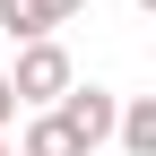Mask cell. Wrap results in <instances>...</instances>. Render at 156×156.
I'll return each instance as SVG.
<instances>
[{
  "instance_id": "1",
  "label": "cell",
  "mask_w": 156,
  "mask_h": 156,
  "mask_svg": "<svg viewBox=\"0 0 156 156\" xmlns=\"http://www.w3.org/2000/svg\"><path fill=\"white\" fill-rule=\"evenodd\" d=\"M69 52L61 44H52V35H26V44H17V69H9V95H17V104H35V113H44L52 104V95H61L69 87Z\"/></svg>"
},
{
  "instance_id": "2",
  "label": "cell",
  "mask_w": 156,
  "mask_h": 156,
  "mask_svg": "<svg viewBox=\"0 0 156 156\" xmlns=\"http://www.w3.org/2000/svg\"><path fill=\"white\" fill-rule=\"evenodd\" d=\"M52 113H61L87 147H104V139H113V113H122V95H113V87H78V78H69V87L52 95Z\"/></svg>"
},
{
  "instance_id": "3",
  "label": "cell",
  "mask_w": 156,
  "mask_h": 156,
  "mask_svg": "<svg viewBox=\"0 0 156 156\" xmlns=\"http://www.w3.org/2000/svg\"><path fill=\"white\" fill-rule=\"evenodd\" d=\"M87 9V0H0V35H52V26H69V17Z\"/></svg>"
},
{
  "instance_id": "4",
  "label": "cell",
  "mask_w": 156,
  "mask_h": 156,
  "mask_svg": "<svg viewBox=\"0 0 156 156\" xmlns=\"http://www.w3.org/2000/svg\"><path fill=\"white\" fill-rule=\"evenodd\" d=\"M17 156H95V147H87V139H78V130L61 122V113L44 104V113L26 122V147H17Z\"/></svg>"
},
{
  "instance_id": "5",
  "label": "cell",
  "mask_w": 156,
  "mask_h": 156,
  "mask_svg": "<svg viewBox=\"0 0 156 156\" xmlns=\"http://www.w3.org/2000/svg\"><path fill=\"white\" fill-rule=\"evenodd\" d=\"M113 139H122V156H156V95H130L113 113Z\"/></svg>"
},
{
  "instance_id": "6",
  "label": "cell",
  "mask_w": 156,
  "mask_h": 156,
  "mask_svg": "<svg viewBox=\"0 0 156 156\" xmlns=\"http://www.w3.org/2000/svg\"><path fill=\"white\" fill-rule=\"evenodd\" d=\"M9 113H17V95H9V78H0V122H9Z\"/></svg>"
},
{
  "instance_id": "7",
  "label": "cell",
  "mask_w": 156,
  "mask_h": 156,
  "mask_svg": "<svg viewBox=\"0 0 156 156\" xmlns=\"http://www.w3.org/2000/svg\"><path fill=\"white\" fill-rule=\"evenodd\" d=\"M139 9H156V0H139Z\"/></svg>"
},
{
  "instance_id": "8",
  "label": "cell",
  "mask_w": 156,
  "mask_h": 156,
  "mask_svg": "<svg viewBox=\"0 0 156 156\" xmlns=\"http://www.w3.org/2000/svg\"><path fill=\"white\" fill-rule=\"evenodd\" d=\"M0 156H9V147H0Z\"/></svg>"
}]
</instances>
